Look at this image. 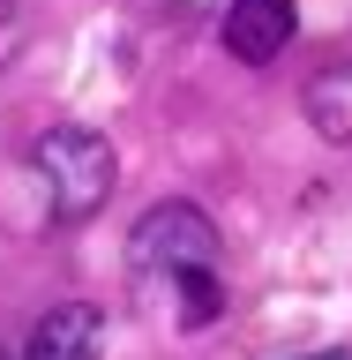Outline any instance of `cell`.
Segmentation results:
<instances>
[{
    "label": "cell",
    "instance_id": "cell-1",
    "mask_svg": "<svg viewBox=\"0 0 352 360\" xmlns=\"http://www.w3.org/2000/svg\"><path fill=\"white\" fill-rule=\"evenodd\" d=\"M30 173H38L45 218H53V225H83V218L105 210L120 158H112L105 135H90V128H45L38 150H30Z\"/></svg>",
    "mask_w": 352,
    "mask_h": 360
},
{
    "label": "cell",
    "instance_id": "cell-2",
    "mask_svg": "<svg viewBox=\"0 0 352 360\" xmlns=\"http://www.w3.org/2000/svg\"><path fill=\"white\" fill-rule=\"evenodd\" d=\"M128 263H135V285L157 292V300H165L180 278L218 270V225H210V210H195V202H157V210H143L135 233H128Z\"/></svg>",
    "mask_w": 352,
    "mask_h": 360
},
{
    "label": "cell",
    "instance_id": "cell-3",
    "mask_svg": "<svg viewBox=\"0 0 352 360\" xmlns=\"http://www.w3.org/2000/svg\"><path fill=\"white\" fill-rule=\"evenodd\" d=\"M292 0H233L225 8V53L247 68H270L278 53L292 45Z\"/></svg>",
    "mask_w": 352,
    "mask_h": 360
},
{
    "label": "cell",
    "instance_id": "cell-4",
    "mask_svg": "<svg viewBox=\"0 0 352 360\" xmlns=\"http://www.w3.org/2000/svg\"><path fill=\"white\" fill-rule=\"evenodd\" d=\"M105 353V323H98V308H45V323L30 330V345H22V360H98Z\"/></svg>",
    "mask_w": 352,
    "mask_h": 360
},
{
    "label": "cell",
    "instance_id": "cell-5",
    "mask_svg": "<svg viewBox=\"0 0 352 360\" xmlns=\"http://www.w3.org/2000/svg\"><path fill=\"white\" fill-rule=\"evenodd\" d=\"M308 120L330 135V143H352V60H330L308 83Z\"/></svg>",
    "mask_w": 352,
    "mask_h": 360
},
{
    "label": "cell",
    "instance_id": "cell-6",
    "mask_svg": "<svg viewBox=\"0 0 352 360\" xmlns=\"http://www.w3.org/2000/svg\"><path fill=\"white\" fill-rule=\"evenodd\" d=\"M308 360H352V353H345V345H330V353H308Z\"/></svg>",
    "mask_w": 352,
    "mask_h": 360
},
{
    "label": "cell",
    "instance_id": "cell-7",
    "mask_svg": "<svg viewBox=\"0 0 352 360\" xmlns=\"http://www.w3.org/2000/svg\"><path fill=\"white\" fill-rule=\"evenodd\" d=\"M0 360H8V353H0Z\"/></svg>",
    "mask_w": 352,
    "mask_h": 360
}]
</instances>
